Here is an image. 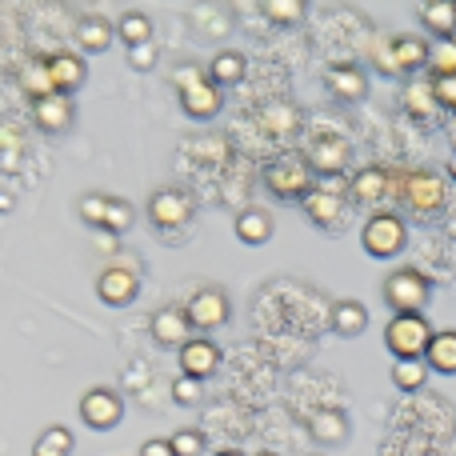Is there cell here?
Returning a JSON list of instances; mask_svg holds the SVG:
<instances>
[{"instance_id":"cell-36","label":"cell","mask_w":456,"mask_h":456,"mask_svg":"<svg viewBox=\"0 0 456 456\" xmlns=\"http://www.w3.org/2000/svg\"><path fill=\"white\" fill-rule=\"evenodd\" d=\"M265 128L273 136H284L297 128V109H289V104H268L265 109Z\"/></svg>"},{"instance_id":"cell-10","label":"cell","mask_w":456,"mask_h":456,"mask_svg":"<svg viewBox=\"0 0 456 456\" xmlns=\"http://www.w3.org/2000/svg\"><path fill=\"white\" fill-rule=\"evenodd\" d=\"M72 117H77V109H72V96H64V93H53V96H45V101H32V125L48 136L69 133Z\"/></svg>"},{"instance_id":"cell-30","label":"cell","mask_w":456,"mask_h":456,"mask_svg":"<svg viewBox=\"0 0 456 456\" xmlns=\"http://www.w3.org/2000/svg\"><path fill=\"white\" fill-rule=\"evenodd\" d=\"M117 40H125V48L152 45V20L144 12H125L117 20Z\"/></svg>"},{"instance_id":"cell-15","label":"cell","mask_w":456,"mask_h":456,"mask_svg":"<svg viewBox=\"0 0 456 456\" xmlns=\"http://www.w3.org/2000/svg\"><path fill=\"white\" fill-rule=\"evenodd\" d=\"M305 216L316 228H337L340 216H345V197L337 189H313L305 197Z\"/></svg>"},{"instance_id":"cell-2","label":"cell","mask_w":456,"mask_h":456,"mask_svg":"<svg viewBox=\"0 0 456 456\" xmlns=\"http://www.w3.org/2000/svg\"><path fill=\"white\" fill-rule=\"evenodd\" d=\"M433 337L436 332L428 329L425 316H393L385 329V345L396 361H420L428 353V340Z\"/></svg>"},{"instance_id":"cell-41","label":"cell","mask_w":456,"mask_h":456,"mask_svg":"<svg viewBox=\"0 0 456 456\" xmlns=\"http://www.w3.org/2000/svg\"><path fill=\"white\" fill-rule=\"evenodd\" d=\"M428 85H433L436 104H441V109H449V112H456V72H452V77H433Z\"/></svg>"},{"instance_id":"cell-8","label":"cell","mask_w":456,"mask_h":456,"mask_svg":"<svg viewBox=\"0 0 456 456\" xmlns=\"http://www.w3.org/2000/svg\"><path fill=\"white\" fill-rule=\"evenodd\" d=\"M136 292H141V276H136V268H128V265H109L101 276H96V297L112 308L133 305Z\"/></svg>"},{"instance_id":"cell-35","label":"cell","mask_w":456,"mask_h":456,"mask_svg":"<svg viewBox=\"0 0 456 456\" xmlns=\"http://www.w3.org/2000/svg\"><path fill=\"white\" fill-rule=\"evenodd\" d=\"M77 213L85 224L93 228H104V213H109V197L104 192H85V197L77 200Z\"/></svg>"},{"instance_id":"cell-33","label":"cell","mask_w":456,"mask_h":456,"mask_svg":"<svg viewBox=\"0 0 456 456\" xmlns=\"http://www.w3.org/2000/svg\"><path fill=\"white\" fill-rule=\"evenodd\" d=\"M168 444H173V456H205L208 436L200 428H181V433L168 436Z\"/></svg>"},{"instance_id":"cell-21","label":"cell","mask_w":456,"mask_h":456,"mask_svg":"<svg viewBox=\"0 0 456 456\" xmlns=\"http://www.w3.org/2000/svg\"><path fill=\"white\" fill-rule=\"evenodd\" d=\"M24 136L16 125H0V173L4 176H16L24 168Z\"/></svg>"},{"instance_id":"cell-23","label":"cell","mask_w":456,"mask_h":456,"mask_svg":"<svg viewBox=\"0 0 456 456\" xmlns=\"http://www.w3.org/2000/svg\"><path fill=\"white\" fill-rule=\"evenodd\" d=\"M388 53H393L396 72H412V69H420V64H428V53H433V48L417 37H396L393 45H388Z\"/></svg>"},{"instance_id":"cell-3","label":"cell","mask_w":456,"mask_h":456,"mask_svg":"<svg viewBox=\"0 0 456 456\" xmlns=\"http://www.w3.org/2000/svg\"><path fill=\"white\" fill-rule=\"evenodd\" d=\"M428 276H420L417 268H401L385 281V305L393 308V316H420V308L428 305Z\"/></svg>"},{"instance_id":"cell-17","label":"cell","mask_w":456,"mask_h":456,"mask_svg":"<svg viewBox=\"0 0 456 456\" xmlns=\"http://www.w3.org/2000/svg\"><path fill=\"white\" fill-rule=\"evenodd\" d=\"M221 104H224V88H216L213 80L181 93V109H184V117H192V120H213L216 112H221Z\"/></svg>"},{"instance_id":"cell-9","label":"cell","mask_w":456,"mask_h":456,"mask_svg":"<svg viewBox=\"0 0 456 456\" xmlns=\"http://www.w3.org/2000/svg\"><path fill=\"white\" fill-rule=\"evenodd\" d=\"M184 316H189L192 329L200 332H213L221 329V324L228 321V297L221 289H200L189 297V305H184Z\"/></svg>"},{"instance_id":"cell-18","label":"cell","mask_w":456,"mask_h":456,"mask_svg":"<svg viewBox=\"0 0 456 456\" xmlns=\"http://www.w3.org/2000/svg\"><path fill=\"white\" fill-rule=\"evenodd\" d=\"M112 40H117V24L104 20V16H85V20H77V45L80 53H109Z\"/></svg>"},{"instance_id":"cell-14","label":"cell","mask_w":456,"mask_h":456,"mask_svg":"<svg viewBox=\"0 0 456 456\" xmlns=\"http://www.w3.org/2000/svg\"><path fill=\"white\" fill-rule=\"evenodd\" d=\"M45 69H48V77H53V88H56V93H64V96L77 93V88L85 85V77H88L85 56H77V53H56V56H48Z\"/></svg>"},{"instance_id":"cell-27","label":"cell","mask_w":456,"mask_h":456,"mask_svg":"<svg viewBox=\"0 0 456 456\" xmlns=\"http://www.w3.org/2000/svg\"><path fill=\"white\" fill-rule=\"evenodd\" d=\"M425 361H428V369L433 372H456V332H436L433 340H428V353H425Z\"/></svg>"},{"instance_id":"cell-47","label":"cell","mask_w":456,"mask_h":456,"mask_svg":"<svg viewBox=\"0 0 456 456\" xmlns=\"http://www.w3.org/2000/svg\"><path fill=\"white\" fill-rule=\"evenodd\" d=\"M216 456H240V452H236V449H224V452H216Z\"/></svg>"},{"instance_id":"cell-5","label":"cell","mask_w":456,"mask_h":456,"mask_svg":"<svg viewBox=\"0 0 456 456\" xmlns=\"http://www.w3.org/2000/svg\"><path fill=\"white\" fill-rule=\"evenodd\" d=\"M404 240H409V228H404V221L396 213L369 216V224H364V232H361L364 252H369V256H377V260L396 256V252L404 248Z\"/></svg>"},{"instance_id":"cell-48","label":"cell","mask_w":456,"mask_h":456,"mask_svg":"<svg viewBox=\"0 0 456 456\" xmlns=\"http://www.w3.org/2000/svg\"><path fill=\"white\" fill-rule=\"evenodd\" d=\"M256 456H273V452H256Z\"/></svg>"},{"instance_id":"cell-25","label":"cell","mask_w":456,"mask_h":456,"mask_svg":"<svg viewBox=\"0 0 456 456\" xmlns=\"http://www.w3.org/2000/svg\"><path fill=\"white\" fill-rule=\"evenodd\" d=\"M404 109L417 120H433L436 112H441V104H436V96H433V85H428V80H409V85H404Z\"/></svg>"},{"instance_id":"cell-13","label":"cell","mask_w":456,"mask_h":456,"mask_svg":"<svg viewBox=\"0 0 456 456\" xmlns=\"http://www.w3.org/2000/svg\"><path fill=\"white\" fill-rule=\"evenodd\" d=\"M189 316H184V308H176V305H168V308H157V316H152V340L157 345H165V348H176L181 353L184 345H189Z\"/></svg>"},{"instance_id":"cell-32","label":"cell","mask_w":456,"mask_h":456,"mask_svg":"<svg viewBox=\"0 0 456 456\" xmlns=\"http://www.w3.org/2000/svg\"><path fill=\"white\" fill-rule=\"evenodd\" d=\"M428 380V369L420 361H396V369H393V385L401 388V393H417L420 385Z\"/></svg>"},{"instance_id":"cell-11","label":"cell","mask_w":456,"mask_h":456,"mask_svg":"<svg viewBox=\"0 0 456 456\" xmlns=\"http://www.w3.org/2000/svg\"><path fill=\"white\" fill-rule=\"evenodd\" d=\"M348 157H353V149H348L345 136H316L313 149H308V168L321 176H337L348 168Z\"/></svg>"},{"instance_id":"cell-37","label":"cell","mask_w":456,"mask_h":456,"mask_svg":"<svg viewBox=\"0 0 456 456\" xmlns=\"http://www.w3.org/2000/svg\"><path fill=\"white\" fill-rule=\"evenodd\" d=\"M428 69H433V77H452L456 72V40H441V45L428 53Z\"/></svg>"},{"instance_id":"cell-39","label":"cell","mask_w":456,"mask_h":456,"mask_svg":"<svg viewBox=\"0 0 456 456\" xmlns=\"http://www.w3.org/2000/svg\"><path fill=\"white\" fill-rule=\"evenodd\" d=\"M265 16L276 24H297L300 16H305V4H300V0H268Z\"/></svg>"},{"instance_id":"cell-43","label":"cell","mask_w":456,"mask_h":456,"mask_svg":"<svg viewBox=\"0 0 456 456\" xmlns=\"http://www.w3.org/2000/svg\"><path fill=\"white\" fill-rule=\"evenodd\" d=\"M141 456H173V444H168V441H144Z\"/></svg>"},{"instance_id":"cell-29","label":"cell","mask_w":456,"mask_h":456,"mask_svg":"<svg viewBox=\"0 0 456 456\" xmlns=\"http://www.w3.org/2000/svg\"><path fill=\"white\" fill-rule=\"evenodd\" d=\"M240 77H244V56L240 53H216L213 61H208V80H213L216 88L240 85Z\"/></svg>"},{"instance_id":"cell-4","label":"cell","mask_w":456,"mask_h":456,"mask_svg":"<svg viewBox=\"0 0 456 456\" xmlns=\"http://www.w3.org/2000/svg\"><path fill=\"white\" fill-rule=\"evenodd\" d=\"M265 184L273 197L281 200H305L313 192V168H308L305 157H281L268 165Z\"/></svg>"},{"instance_id":"cell-26","label":"cell","mask_w":456,"mask_h":456,"mask_svg":"<svg viewBox=\"0 0 456 456\" xmlns=\"http://www.w3.org/2000/svg\"><path fill=\"white\" fill-rule=\"evenodd\" d=\"M236 236H240V244H265L273 236V216L265 208H244L236 216Z\"/></svg>"},{"instance_id":"cell-1","label":"cell","mask_w":456,"mask_h":456,"mask_svg":"<svg viewBox=\"0 0 456 456\" xmlns=\"http://www.w3.org/2000/svg\"><path fill=\"white\" fill-rule=\"evenodd\" d=\"M393 192L417 216H436L444 208V200H449V189H444V181L433 168H412V173H404L401 181H393Z\"/></svg>"},{"instance_id":"cell-31","label":"cell","mask_w":456,"mask_h":456,"mask_svg":"<svg viewBox=\"0 0 456 456\" xmlns=\"http://www.w3.org/2000/svg\"><path fill=\"white\" fill-rule=\"evenodd\" d=\"M133 221H136V208L128 205V200H120V197H109V213H104V232L125 236L128 228H133Z\"/></svg>"},{"instance_id":"cell-38","label":"cell","mask_w":456,"mask_h":456,"mask_svg":"<svg viewBox=\"0 0 456 456\" xmlns=\"http://www.w3.org/2000/svg\"><path fill=\"white\" fill-rule=\"evenodd\" d=\"M168 393H173V404H184V409H192V404H200V396H205V388H200V380H192V377H176L173 380V388H168Z\"/></svg>"},{"instance_id":"cell-40","label":"cell","mask_w":456,"mask_h":456,"mask_svg":"<svg viewBox=\"0 0 456 456\" xmlns=\"http://www.w3.org/2000/svg\"><path fill=\"white\" fill-rule=\"evenodd\" d=\"M208 80V69H200V64H176L173 69V85H176V96L189 93V88L205 85Z\"/></svg>"},{"instance_id":"cell-24","label":"cell","mask_w":456,"mask_h":456,"mask_svg":"<svg viewBox=\"0 0 456 456\" xmlns=\"http://www.w3.org/2000/svg\"><path fill=\"white\" fill-rule=\"evenodd\" d=\"M420 16H425L428 32L441 40H452L456 32V0H428L425 8H420Z\"/></svg>"},{"instance_id":"cell-16","label":"cell","mask_w":456,"mask_h":456,"mask_svg":"<svg viewBox=\"0 0 456 456\" xmlns=\"http://www.w3.org/2000/svg\"><path fill=\"white\" fill-rule=\"evenodd\" d=\"M324 85H329V93L337 101H364V93H369V77L356 64H332L324 72Z\"/></svg>"},{"instance_id":"cell-34","label":"cell","mask_w":456,"mask_h":456,"mask_svg":"<svg viewBox=\"0 0 456 456\" xmlns=\"http://www.w3.org/2000/svg\"><path fill=\"white\" fill-rule=\"evenodd\" d=\"M24 93H28L32 101H45V96L56 93V88H53V77H48V69H45V61H40V64H28V69H24Z\"/></svg>"},{"instance_id":"cell-22","label":"cell","mask_w":456,"mask_h":456,"mask_svg":"<svg viewBox=\"0 0 456 456\" xmlns=\"http://www.w3.org/2000/svg\"><path fill=\"white\" fill-rule=\"evenodd\" d=\"M364 329H369V313H364L361 300H340V305H332V332H340V337H361Z\"/></svg>"},{"instance_id":"cell-46","label":"cell","mask_w":456,"mask_h":456,"mask_svg":"<svg viewBox=\"0 0 456 456\" xmlns=\"http://www.w3.org/2000/svg\"><path fill=\"white\" fill-rule=\"evenodd\" d=\"M449 136L456 141V112H452V120H449Z\"/></svg>"},{"instance_id":"cell-12","label":"cell","mask_w":456,"mask_h":456,"mask_svg":"<svg viewBox=\"0 0 456 456\" xmlns=\"http://www.w3.org/2000/svg\"><path fill=\"white\" fill-rule=\"evenodd\" d=\"M216 369H221V348H216V340L192 337L189 345L181 348V372H184V377H192V380H200V385H205Z\"/></svg>"},{"instance_id":"cell-45","label":"cell","mask_w":456,"mask_h":456,"mask_svg":"<svg viewBox=\"0 0 456 456\" xmlns=\"http://www.w3.org/2000/svg\"><path fill=\"white\" fill-rule=\"evenodd\" d=\"M449 176H452V181H456V152H452V157H449Z\"/></svg>"},{"instance_id":"cell-44","label":"cell","mask_w":456,"mask_h":456,"mask_svg":"<svg viewBox=\"0 0 456 456\" xmlns=\"http://www.w3.org/2000/svg\"><path fill=\"white\" fill-rule=\"evenodd\" d=\"M12 208H16V197L12 192H0V213H12Z\"/></svg>"},{"instance_id":"cell-7","label":"cell","mask_w":456,"mask_h":456,"mask_svg":"<svg viewBox=\"0 0 456 456\" xmlns=\"http://www.w3.org/2000/svg\"><path fill=\"white\" fill-rule=\"evenodd\" d=\"M77 409H80V420H85L93 433H109V428H117L120 420H125V401H120L112 388H88Z\"/></svg>"},{"instance_id":"cell-20","label":"cell","mask_w":456,"mask_h":456,"mask_svg":"<svg viewBox=\"0 0 456 456\" xmlns=\"http://www.w3.org/2000/svg\"><path fill=\"white\" fill-rule=\"evenodd\" d=\"M308 433H313V441H321V444H340V441H348V420L340 409H321V412H313V420H308Z\"/></svg>"},{"instance_id":"cell-19","label":"cell","mask_w":456,"mask_h":456,"mask_svg":"<svg viewBox=\"0 0 456 456\" xmlns=\"http://www.w3.org/2000/svg\"><path fill=\"white\" fill-rule=\"evenodd\" d=\"M348 192H353L356 205H380L385 197H393V176H388L385 168H364V173H356V181L348 184Z\"/></svg>"},{"instance_id":"cell-28","label":"cell","mask_w":456,"mask_h":456,"mask_svg":"<svg viewBox=\"0 0 456 456\" xmlns=\"http://www.w3.org/2000/svg\"><path fill=\"white\" fill-rule=\"evenodd\" d=\"M72 449H77V436L64 425H48L45 433L32 441V456H72Z\"/></svg>"},{"instance_id":"cell-42","label":"cell","mask_w":456,"mask_h":456,"mask_svg":"<svg viewBox=\"0 0 456 456\" xmlns=\"http://www.w3.org/2000/svg\"><path fill=\"white\" fill-rule=\"evenodd\" d=\"M128 64H133L136 72H149L152 64H157V48H152V45H136V48H128Z\"/></svg>"},{"instance_id":"cell-6","label":"cell","mask_w":456,"mask_h":456,"mask_svg":"<svg viewBox=\"0 0 456 456\" xmlns=\"http://www.w3.org/2000/svg\"><path fill=\"white\" fill-rule=\"evenodd\" d=\"M192 213H197V205L184 189H157L149 197V221L160 232H176L181 224L192 221Z\"/></svg>"}]
</instances>
